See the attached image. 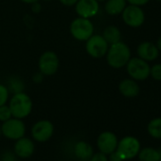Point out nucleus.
I'll return each mask as SVG.
<instances>
[{
	"instance_id": "nucleus-18",
	"label": "nucleus",
	"mask_w": 161,
	"mask_h": 161,
	"mask_svg": "<svg viewBox=\"0 0 161 161\" xmlns=\"http://www.w3.org/2000/svg\"><path fill=\"white\" fill-rule=\"evenodd\" d=\"M103 37L105 39V41L108 43V45H113L120 41L121 33L119 28L115 26H109L107 27L103 34Z\"/></svg>"
},
{
	"instance_id": "nucleus-27",
	"label": "nucleus",
	"mask_w": 161,
	"mask_h": 161,
	"mask_svg": "<svg viewBox=\"0 0 161 161\" xmlns=\"http://www.w3.org/2000/svg\"><path fill=\"white\" fill-rule=\"evenodd\" d=\"M109 155V158H108V161H123L122 158L120 157V155L119 154V153L117 151H114L112 152Z\"/></svg>"
},
{
	"instance_id": "nucleus-20",
	"label": "nucleus",
	"mask_w": 161,
	"mask_h": 161,
	"mask_svg": "<svg viewBox=\"0 0 161 161\" xmlns=\"http://www.w3.org/2000/svg\"><path fill=\"white\" fill-rule=\"evenodd\" d=\"M147 130L151 136L161 139V118L152 119L148 124Z\"/></svg>"
},
{
	"instance_id": "nucleus-34",
	"label": "nucleus",
	"mask_w": 161,
	"mask_h": 161,
	"mask_svg": "<svg viewBox=\"0 0 161 161\" xmlns=\"http://www.w3.org/2000/svg\"><path fill=\"white\" fill-rule=\"evenodd\" d=\"M80 161H88V160H80Z\"/></svg>"
},
{
	"instance_id": "nucleus-35",
	"label": "nucleus",
	"mask_w": 161,
	"mask_h": 161,
	"mask_svg": "<svg viewBox=\"0 0 161 161\" xmlns=\"http://www.w3.org/2000/svg\"><path fill=\"white\" fill-rule=\"evenodd\" d=\"M45 1H51V0H45Z\"/></svg>"
},
{
	"instance_id": "nucleus-15",
	"label": "nucleus",
	"mask_w": 161,
	"mask_h": 161,
	"mask_svg": "<svg viewBox=\"0 0 161 161\" xmlns=\"http://www.w3.org/2000/svg\"><path fill=\"white\" fill-rule=\"evenodd\" d=\"M119 91L126 98H134L139 94V86L133 79H125L119 83Z\"/></svg>"
},
{
	"instance_id": "nucleus-16",
	"label": "nucleus",
	"mask_w": 161,
	"mask_h": 161,
	"mask_svg": "<svg viewBox=\"0 0 161 161\" xmlns=\"http://www.w3.org/2000/svg\"><path fill=\"white\" fill-rule=\"evenodd\" d=\"M74 153L80 160H89L94 153V150L91 144L86 141L80 140L75 144Z\"/></svg>"
},
{
	"instance_id": "nucleus-7",
	"label": "nucleus",
	"mask_w": 161,
	"mask_h": 161,
	"mask_svg": "<svg viewBox=\"0 0 161 161\" xmlns=\"http://www.w3.org/2000/svg\"><path fill=\"white\" fill-rule=\"evenodd\" d=\"M86 44V52L93 58H102L106 55L109 45L103 37V35H92Z\"/></svg>"
},
{
	"instance_id": "nucleus-28",
	"label": "nucleus",
	"mask_w": 161,
	"mask_h": 161,
	"mask_svg": "<svg viewBox=\"0 0 161 161\" xmlns=\"http://www.w3.org/2000/svg\"><path fill=\"white\" fill-rule=\"evenodd\" d=\"M78 0H60V2L64 5V6H67V7H71L73 5H75L77 3Z\"/></svg>"
},
{
	"instance_id": "nucleus-2",
	"label": "nucleus",
	"mask_w": 161,
	"mask_h": 161,
	"mask_svg": "<svg viewBox=\"0 0 161 161\" xmlns=\"http://www.w3.org/2000/svg\"><path fill=\"white\" fill-rule=\"evenodd\" d=\"M9 107L12 111V115L16 119H25L32 111V101L29 95L24 92L14 93L10 101Z\"/></svg>"
},
{
	"instance_id": "nucleus-31",
	"label": "nucleus",
	"mask_w": 161,
	"mask_h": 161,
	"mask_svg": "<svg viewBox=\"0 0 161 161\" xmlns=\"http://www.w3.org/2000/svg\"><path fill=\"white\" fill-rule=\"evenodd\" d=\"M157 152H158V154H159V159H160V161H161V148L157 149Z\"/></svg>"
},
{
	"instance_id": "nucleus-33",
	"label": "nucleus",
	"mask_w": 161,
	"mask_h": 161,
	"mask_svg": "<svg viewBox=\"0 0 161 161\" xmlns=\"http://www.w3.org/2000/svg\"><path fill=\"white\" fill-rule=\"evenodd\" d=\"M0 135H1V126H0Z\"/></svg>"
},
{
	"instance_id": "nucleus-24",
	"label": "nucleus",
	"mask_w": 161,
	"mask_h": 161,
	"mask_svg": "<svg viewBox=\"0 0 161 161\" xmlns=\"http://www.w3.org/2000/svg\"><path fill=\"white\" fill-rule=\"evenodd\" d=\"M89 161H108V157H107V154L102 152H99V153H93Z\"/></svg>"
},
{
	"instance_id": "nucleus-6",
	"label": "nucleus",
	"mask_w": 161,
	"mask_h": 161,
	"mask_svg": "<svg viewBox=\"0 0 161 161\" xmlns=\"http://www.w3.org/2000/svg\"><path fill=\"white\" fill-rule=\"evenodd\" d=\"M116 151L123 161L133 159L140 151V143L138 139L134 136H125L118 142Z\"/></svg>"
},
{
	"instance_id": "nucleus-13",
	"label": "nucleus",
	"mask_w": 161,
	"mask_h": 161,
	"mask_svg": "<svg viewBox=\"0 0 161 161\" xmlns=\"http://www.w3.org/2000/svg\"><path fill=\"white\" fill-rule=\"evenodd\" d=\"M35 151L34 142L26 136H23L14 143V153L19 158H29L31 157Z\"/></svg>"
},
{
	"instance_id": "nucleus-25",
	"label": "nucleus",
	"mask_w": 161,
	"mask_h": 161,
	"mask_svg": "<svg viewBox=\"0 0 161 161\" xmlns=\"http://www.w3.org/2000/svg\"><path fill=\"white\" fill-rule=\"evenodd\" d=\"M2 161H19L16 157V154L14 153H12V152H6L3 153L2 155V158H1Z\"/></svg>"
},
{
	"instance_id": "nucleus-9",
	"label": "nucleus",
	"mask_w": 161,
	"mask_h": 161,
	"mask_svg": "<svg viewBox=\"0 0 161 161\" xmlns=\"http://www.w3.org/2000/svg\"><path fill=\"white\" fill-rule=\"evenodd\" d=\"M54 133V125L51 121L42 119L35 122L31 128V136L35 141L46 142L51 138Z\"/></svg>"
},
{
	"instance_id": "nucleus-36",
	"label": "nucleus",
	"mask_w": 161,
	"mask_h": 161,
	"mask_svg": "<svg viewBox=\"0 0 161 161\" xmlns=\"http://www.w3.org/2000/svg\"><path fill=\"white\" fill-rule=\"evenodd\" d=\"M156 1H160L161 2V0H156Z\"/></svg>"
},
{
	"instance_id": "nucleus-19",
	"label": "nucleus",
	"mask_w": 161,
	"mask_h": 161,
	"mask_svg": "<svg viewBox=\"0 0 161 161\" xmlns=\"http://www.w3.org/2000/svg\"><path fill=\"white\" fill-rule=\"evenodd\" d=\"M137 156L139 161H160L157 150L151 147L140 149Z\"/></svg>"
},
{
	"instance_id": "nucleus-10",
	"label": "nucleus",
	"mask_w": 161,
	"mask_h": 161,
	"mask_svg": "<svg viewBox=\"0 0 161 161\" xmlns=\"http://www.w3.org/2000/svg\"><path fill=\"white\" fill-rule=\"evenodd\" d=\"M121 14L124 23L131 28H138L144 23L145 14L139 6H126Z\"/></svg>"
},
{
	"instance_id": "nucleus-12",
	"label": "nucleus",
	"mask_w": 161,
	"mask_h": 161,
	"mask_svg": "<svg viewBox=\"0 0 161 161\" xmlns=\"http://www.w3.org/2000/svg\"><path fill=\"white\" fill-rule=\"evenodd\" d=\"M100 10L97 0H78L75 4V11L80 17L91 18L95 16Z\"/></svg>"
},
{
	"instance_id": "nucleus-26",
	"label": "nucleus",
	"mask_w": 161,
	"mask_h": 161,
	"mask_svg": "<svg viewBox=\"0 0 161 161\" xmlns=\"http://www.w3.org/2000/svg\"><path fill=\"white\" fill-rule=\"evenodd\" d=\"M126 1L130 4V5H135V6H143L146 5L150 0H126Z\"/></svg>"
},
{
	"instance_id": "nucleus-37",
	"label": "nucleus",
	"mask_w": 161,
	"mask_h": 161,
	"mask_svg": "<svg viewBox=\"0 0 161 161\" xmlns=\"http://www.w3.org/2000/svg\"><path fill=\"white\" fill-rule=\"evenodd\" d=\"M0 161H2V160H1V159H0Z\"/></svg>"
},
{
	"instance_id": "nucleus-22",
	"label": "nucleus",
	"mask_w": 161,
	"mask_h": 161,
	"mask_svg": "<svg viewBox=\"0 0 161 161\" xmlns=\"http://www.w3.org/2000/svg\"><path fill=\"white\" fill-rule=\"evenodd\" d=\"M9 100V89L3 85H0V106L7 103Z\"/></svg>"
},
{
	"instance_id": "nucleus-4",
	"label": "nucleus",
	"mask_w": 161,
	"mask_h": 161,
	"mask_svg": "<svg viewBox=\"0 0 161 161\" xmlns=\"http://www.w3.org/2000/svg\"><path fill=\"white\" fill-rule=\"evenodd\" d=\"M150 65L148 62L139 57L132 58L126 64V70L129 76L135 80H144L150 76Z\"/></svg>"
},
{
	"instance_id": "nucleus-23",
	"label": "nucleus",
	"mask_w": 161,
	"mask_h": 161,
	"mask_svg": "<svg viewBox=\"0 0 161 161\" xmlns=\"http://www.w3.org/2000/svg\"><path fill=\"white\" fill-rule=\"evenodd\" d=\"M150 75L153 80H161V64H156L150 69Z\"/></svg>"
},
{
	"instance_id": "nucleus-1",
	"label": "nucleus",
	"mask_w": 161,
	"mask_h": 161,
	"mask_svg": "<svg viewBox=\"0 0 161 161\" xmlns=\"http://www.w3.org/2000/svg\"><path fill=\"white\" fill-rule=\"evenodd\" d=\"M131 59V51L129 47L122 43L118 42L110 45L106 53V60L108 64L113 68H121L126 65Z\"/></svg>"
},
{
	"instance_id": "nucleus-14",
	"label": "nucleus",
	"mask_w": 161,
	"mask_h": 161,
	"mask_svg": "<svg viewBox=\"0 0 161 161\" xmlns=\"http://www.w3.org/2000/svg\"><path fill=\"white\" fill-rule=\"evenodd\" d=\"M136 52H137V56L146 62L154 61L159 55V50L156 45L151 42H143L139 44Z\"/></svg>"
},
{
	"instance_id": "nucleus-3",
	"label": "nucleus",
	"mask_w": 161,
	"mask_h": 161,
	"mask_svg": "<svg viewBox=\"0 0 161 161\" xmlns=\"http://www.w3.org/2000/svg\"><path fill=\"white\" fill-rule=\"evenodd\" d=\"M69 31L73 38L76 40L86 41L93 35L94 26L89 19L79 16L71 22Z\"/></svg>"
},
{
	"instance_id": "nucleus-17",
	"label": "nucleus",
	"mask_w": 161,
	"mask_h": 161,
	"mask_svg": "<svg viewBox=\"0 0 161 161\" xmlns=\"http://www.w3.org/2000/svg\"><path fill=\"white\" fill-rule=\"evenodd\" d=\"M126 0H107L104 9L109 15H118L123 12L126 7Z\"/></svg>"
},
{
	"instance_id": "nucleus-32",
	"label": "nucleus",
	"mask_w": 161,
	"mask_h": 161,
	"mask_svg": "<svg viewBox=\"0 0 161 161\" xmlns=\"http://www.w3.org/2000/svg\"><path fill=\"white\" fill-rule=\"evenodd\" d=\"M98 2H101V1H105V0H97Z\"/></svg>"
},
{
	"instance_id": "nucleus-21",
	"label": "nucleus",
	"mask_w": 161,
	"mask_h": 161,
	"mask_svg": "<svg viewBox=\"0 0 161 161\" xmlns=\"http://www.w3.org/2000/svg\"><path fill=\"white\" fill-rule=\"evenodd\" d=\"M11 118H13L12 115V111L9 107V105H1L0 106V121H6L8 119H10Z\"/></svg>"
},
{
	"instance_id": "nucleus-29",
	"label": "nucleus",
	"mask_w": 161,
	"mask_h": 161,
	"mask_svg": "<svg viewBox=\"0 0 161 161\" xmlns=\"http://www.w3.org/2000/svg\"><path fill=\"white\" fill-rule=\"evenodd\" d=\"M20 1L27 3V4H35L36 2H38L39 0H20Z\"/></svg>"
},
{
	"instance_id": "nucleus-11",
	"label": "nucleus",
	"mask_w": 161,
	"mask_h": 161,
	"mask_svg": "<svg viewBox=\"0 0 161 161\" xmlns=\"http://www.w3.org/2000/svg\"><path fill=\"white\" fill-rule=\"evenodd\" d=\"M118 137L117 136L110 131H105L100 134V136L97 138V147L100 152L110 154L112 152L116 151L118 146Z\"/></svg>"
},
{
	"instance_id": "nucleus-8",
	"label": "nucleus",
	"mask_w": 161,
	"mask_h": 161,
	"mask_svg": "<svg viewBox=\"0 0 161 161\" xmlns=\"http://www.w3.org/2000/svg\"><path fill=\"white\" fill-rule=\"evenodd\" d=\"M59 58L53 51L44 52L38 61V66L40 72L45 76L54 75L59 69Z\"/></svg>"
},
{
	"instance_id": "nucleus-30",
	"label": "nucleus",
	"mask_w": 161,
	"mask_h": 161,
	"mask_svg": "<svg viewBox=\"0 0 161 161\" xmlns=\"http://www.w3.org/2000/svg\"><path fill=\"white\" fill-rule=\"evenodd\" d=\"M156 47L158 48L159 51H161V37L157 40V43H156Z\"/></svg>"
},
{
	"instance_id": "nucleus-5",
	"label": "nucleus",
	"mask_w": 161,
	"mask_h": 161,
	"mask_svg": "<svg viewBox=\"0 0 161 161\" xmlns=\"http://www.w3.org/2000/svg\"><path fill=\"white\" fill-rule=\"evenodd\" d=\"M26 125L24 121L20 119L11 118L10 119L4 121L1 125V134L12 140H17L25 136Z\"/></svg>"
}]
</instances>
